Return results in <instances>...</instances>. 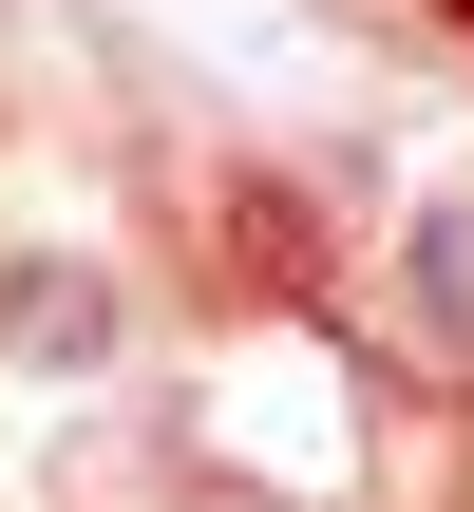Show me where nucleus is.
I'll return each mask as SVG.
<instances>
[{
	"label": "nucleus",
	"instance_id": "f03ea898",
	"mask_svg": "<svg viewBox=\"0 0 474 512\" xmlns=\"http://www.w3.org/2000/svg\"><path fill=\"white\" fill-rule=\"evenodd\" d=\"M399 304H418L437 361H474V190H437V209L399 228Z\"/></svg>",
	"mask_w": 474,
	"mask_h": 512
},
{
	"label": "nucleus",
	"instance_id": "f257e3e1",
	"mask_svg": "<svg viewBox=\"0 0 474 512\" xmlns=\"http://www.w3.org/2000/svg\"><path fill=\"white\" fill-rule=\"evenodd\" d=\"M114 342H133V285L95 247H0V361L19 380H95Z\"/></svg>",
	"mask_w": 474,
	"mask_h": 512
}]
</instances>
